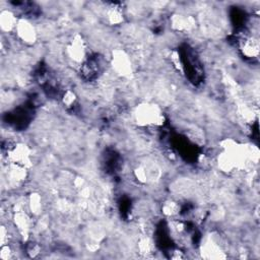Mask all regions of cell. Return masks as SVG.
<instances>
[{
  "mask_svg": "<svg viewBox=\"0 0 260 260\" xmlns=\"http://www.w3.org/2000/svg\"><path fill=\"white\" fill-rule=\"evenodd\" d=\"M25 209L13 211L12 224L22 241H27L32 229V218Z\"/></svg>",
  "mask_w": 260,
  "mask_h": 260,
  "instance_id": "cell-6",
  "label": "cell"
},
{
  "mask_svg": "<svg viewBox=\"0 0 260 260\" xmlns=\"http://www.w3.org/2000/svg\"><path fill=\"white\" fill-rule=\"evenodd\" d=\"M110 64L113 72L119 77H130L133 73V63L130 55L121 48L113 49Z\"/></svg>",
  "mask_w": 260,
  "mask_h": 260,
  "instance_id": "cell-3",
  "label": "cell"
},
{
  "mask_svg": "<svg viewBox=\"0 0 260 260\" xmlns=\"http://www.w3.org/2000/svg\"><path fill=\"white\" fill-rule=\"evenodd\" d=\"M137 251L143 257H149L154 252V244L148 235H142L137 242Z\"/></svg>",
  "mask_w": 260,
  "mask_h": 260,
  "instance_id": "cell-15",
  "label": "cell"
},
{
  "mask_svg": "<svg viewBox=\"0 0 260 260\" xmlns=\"http://www.w3.org/2000/svg\"><path fill=\"white\" fill-rule=\"evenodd\" d=\"M43 207H44V204H43L42 196L37 192L30 193L26 200V210H28L30 215L31 216L40 215L43 211Z\"/></svg>",
  "mask_w": 260,
  "mask_h": 260,
  "instance_id": "cell-13",
  "label": "cell"
},
{
  "mask_svg": "<svg viewBox=\"0 0 260 260\" xmlns=\"http://www.w3.org/2000/svg\"><path fill=\"white\" fill-rule=\"evenodd\" d=\"M106 18L109 24L111 25H120L124 22L125 15L121 7L119 6H110L106 9Z\"/></svg>",
  "mask_w": 260,
  "mask_h": 260,
  "instance_id": "cell-14",
  "label": "cell"
},
{
  "mask_svg": "<svg viewBox=\"0 0 260 260\" xmlns=\"http://www.w3.org/2000/svg\"><path fill=\"white\" fill-rule=\"evenodd\" d=\"M6 158L8 162L20 165L27 170L32 167V151L23 142H11L6 148Z\"/></svg>",
  "mask_w": 260,
  "mask_h": 260,
  "instance_id": "cell-2",
  "label": "cell"
},
{
  "mask_svg": "<svg viewBox=\"0 0 260 260\" xmlns=\"http://www.w3.org/2000/svg\"><path fill=\"white\" fill-rule=\"evenodd\" d=\"M18 17L10 9H3L0 12V28L3 34H12L15 31Z\"/></svg>",
  "mask_w": 260,
  "mask_h": 260,
  "instance_id": "cell-11",
  "label": "cell"
},
{
  "mask_svg": "<svg viewBox=\"0 0 260 260\" xmlns=\"http://www.w3.org/2000/svg\"><path fill=\"white\" fill-rule=\"evenodd\" d=\"M41 251H42L41 245L37 242H29L25 247V253L31 258L38 257V255L41 253Z\"/></svg>",
  "mask_w": 260,
  "mask_h": 260,
  "instance_id": "cell-18",
  "label": "cell"
},
{
  "mask_svg": "<svg viewBox=\"0 0 260 260\" xmlns=\"http://www.w3.org/2000/svg\"><path fill=\"white\" fill-rule=\"evenodd\" d=\"M200 253L203 258H224L223 246L221 242L214 238H207L200 247Z\"/></svg>",
  "mask_w": 260,
  "mask_h": 260,
  "instance_id": "cell-8",
  "label": "cell"
},
{
  "mask_svg": "<svg viewBox=\"0 0 260 260\" xmlns=\"http://www.w3.org/2000/svg\"><path fill=\"white\" fill-rule=\"evenodd\" d=\"M27 175H28V170L26 168L13 162L7 164L6 177L10 185L18 186L22 184L27 178Z\"/></svg>",
  "mask_w": 260,
  "mask_h": 260,
  "instance_id": "cell-10",
  "label": "cell"
},
{
  "mask_svg": "<svg viewBox=\"0 0 260 260\" xmlns=\"http://www.w3.org/2000/svg\"><path fill=\"white\" fill-rule=\"evenodd\" d=\"M76 101H77V95L73 90L71 89L64 90L61 96V102L66 108H72L75 105Z\"/></svg>",
  "mask_w": 260,
  "mask_h": 260,
  "instance_id": "cell-17",
  "label": "cell"
},
{
  "mask_svg": "<svg viewBox=\"0 0 260 260\" xmlns=\"http://www.w3.org/2000/svg\"><path fill=\"white\" fill-rule=\"evenodd\" d=\"M11 238H12V236H11V233L9 231L8 225H6L5 223H2L1 228H0V243H1V246L5 245V244H10Z\"/></svg>",
  "mask_w": 260,
  "mask_h": 260,
  "instance_id": "cell-19",
  "label": "cell"
},
{
  "mask_svg": "<svg viewBox=\"0 0 260 260\" xmlns=\"http://www.w3.org/2000/svg\"><path fill=\"white\" fill-rule=\"evenodd\" d=\"M135 122L142 127L161 126L165 116L160 107L154 103H141L137 105L133 112Z\"/></svg>",
  "mask_w": 260,
  "mask_h": 260,
  "instance_id": "cell-1",
  "label": "cell"
},
{
  "mask_svg": "<svg viewBox=\"0 0 260 260\" xmlns=\"http://www.w3.org/2000/svg\"><path fill=\"white\" fill-rule=\"evenodd\" d=\"M171 26L174 30L179 32H189L195 28L196 20L192 15L175 13L170 19Z\"/></svg>",
  "mask_w": 260,
  "mask_h": 260,
  "instance_id": "cell-9",
  "label": "cell"
},
{
  "mask_svg": "<svg viewBox=\"0 0 260 260\" xmlns=\"http://www.w3.org/2000/svg\"><path fill=\"white\" fill-rule=\"evenodd\" d=\"M169 57H170V62L173 66V68L176 71L183 74L184 73V64H183V61L181 59V56H180L179 52L176 51V50H173V51H171Z\"/></svg>",
  "mask_w": 260,
  "mask_h": 260,
  "instance_id": "cell-16",
  "label": "cell"
},
{
  "mask_svg": "<svg viewBox=\"0 0 260 260\" xmlns=\"http://www.w3.org/2000/svg\"><path fill=\"white\" fill-rule=\"evenodd\" d=\"M259 38L254 34L244 35L239 41V50L248 59H257L259 56Z\"/></svg>",
  "mask_w": 260,
  "mask_h": 260,
  "instance_id": "cell-7",
  "label": "cell"
},
{
  "mask_svg": "<svg viewBox=\"0 0 260 260\" xmlns=\"http://www.w3.org/2000/svg\"><path fill=\"white\" fill-rule=\"evenodd\" d=\"M15 37L17 41L20 43L31 46L35 45L38 41V30L36 25L26 17H20L18 19L16 28H15Z\"/></svg>",
  "mask_w": 260,
  "mask_h": 260,
  "instance_id": "cell-5",
  "label": "cell"
},
{
  "mask_svg": "<svg viewBox=\"0 0 260 260\" xmlns=\"http://www.w3.org/2000/svg\"><path fill=\"white\" fill-rule=\"evenodd\" d=\"M159 210L161 214L168 218H176L179 216L181 211L180 203L175 199H166L161 202Z\"/></svg>",
  "mask_w": 260,
  "mask_h": 260,
  "instance_id": "cell-12",
  "label": "cell"
},
{
  "mask_svg": "<svg viewBox=\"0 0 260 260\" xmlns=\"http://www.w3.org/2000/svg\"><path fill=\"white\" fill-rule=\"evenodd\" d=\"M65 54L74 64L81 66L87 59L86 41L80 34H75L66 46Z\"/></svg>",
  "mask_w": 260,
  "mask_h": 260,
  "instance_id": "cell-4",
  "label": "cell"
},
{
  "mask_svg": "<svg viewBox=\"0 0 260 260\" xmlns=\"http://www.w3.org/2000/svg\"><path fill=\"white\" fill-rule=\"evenodd\" d=\"M14 256V250L11 244H5L1 246V251H0V258L2 260H8L13 258Z\"/></svg>",
  "mask_w": 260,
  "mask_h": 260,
  "instance_id": "cell-20",
  "label": "cell"
}]
</instances>
